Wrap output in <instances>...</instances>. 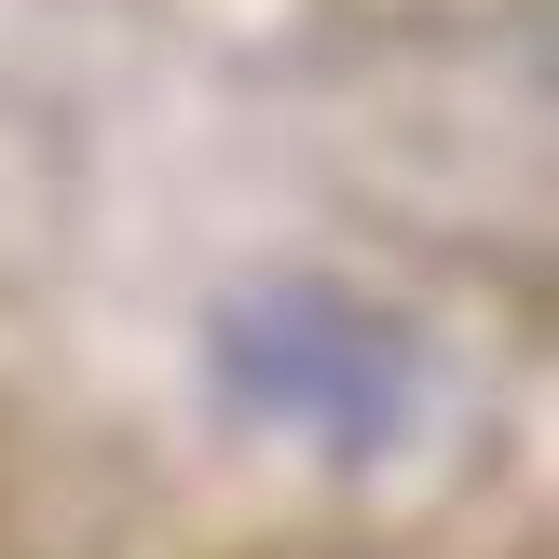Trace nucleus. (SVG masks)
I'll use <instances>...</instances> for the list:
<instances>
[{
	"instance_id": "nucleus-1",
	"label": "nucleus",
	"mask_w": 559,
	"mask_h": 559,
	"mask_svg": "<svg viewBox=\"0 0 559 559\" xmlns=\"http://www.w3.org/2000/svg\"><path fill=\"white\" fill-rule=\"evenodd\" d=\"M205 396L233 437H273L328 478H369L424 437L437 382H424V342L382 300L328 287V273H273V287H233L205 314Z\"/></svg>"
}]
</instances>
